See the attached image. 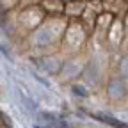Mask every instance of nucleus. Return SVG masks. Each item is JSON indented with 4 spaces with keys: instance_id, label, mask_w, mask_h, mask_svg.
I'll return each instance as SVG.
<instances>
[{
    "instance_id": "nucleus-14",
    "label": "nucleus",
    "mask_w": 128,
    "mask_h": 128,
    "mask_svg": "<svg viewBox=\"0 0 128 128\" xmlns=\"http://www.w3.org/2000/svg\"><path fill=\"white\" fill-rule=\"evenodd\" d=\"M102 2H103V4L107 6V4H112V2H116V0H102Z\"/></svg>"
},
{
    "instance_id": "nucleus-3",
    "label": "nucleus",
    "mask_w": 128,
    "mask_h": 128,
    "mask_svg": "<svg viewBox=\"0 0 128 128\" xmlns=\"http://www.w3.org/2000/svg\"><path fill=\"white\" fill-rule=\"evenodd\" d=\"M46 12L41 6L38 7H28V9H18L12 11V20H14V27L20 32H23L25 36L32 34L36 28H39L43 25V22L46 20Z\"/></svg>"
},
{
    "instance_id": "nucleus-12",
    "label": "nucleus",
    "mask_w": 128,
    "mask_h": 128,
    "mask_svg": "<svg viewBox=\"0 0 128 128\" xmlns=\"http://www.w3.org/2000/svg\"><path fill=\"white\" fill-rule=\"evenodd\" d=\"M87 7H89L91 11H94L98 16L105 12V4L102 2V0H91V2H87Z\"/></svg>"
},
{
    "instance_id": "nucleus-8",
    "label": "nucleus",
    "mask_w": 128,
    "mask_h": 128,
    "mask_svg": "<svg viewBox=\"0 0 128 128\" xmlns=\"http://www.w3.org/2000/svg\"><path fill=\"white\" fill-rule=\"evenodd\" d=\"M96 22H98V14L87 7V9H86V12L82 14V18H80V23L84 25V28L87 30V34H89V36H92V34H94Z\"/></svg>"
},
{
    "instance_id": "nucleus-7",
    "label": "nucleus",
    "mask_w": 128,
    "mask_h": 128,
    "mask_svg": "<svg viewBox=\"0 0 128 128\" xmlns=\"http://www.w3.org/2000/svg\"><path fill=\"white\" fill-rule=\"evenodd\" d=\"M41 7L44 9V12L48 16H62L66 4H64L62 0H43Z\"/></svg>"
},
{
    "instance_id": "nucleus-6",
    "label": "nucleus",
    "mask_w": 128,
    "mask_h": 128,
    "mask_svg": "<svg viewBox=\"0 0 128 128\" xmlns=\"http://www.w3.org/2000/svg\"><path fill=\"white\" fill-rule=\"evenodd\" d=\"M86 9H87V2H84V0H71L64 7V16L70 20H80L82 14L86 12Z\"/></svg>"
},
{
    "instance_id": "nucleus-4",
    "label": "nucleus",
    "mask_w": 128,
    "mask_h": 128,
    "mask_svg": "<svg viewBox=\"0 0 128 128\" xmlns=\"http://www.w3.org/2000/svg\"><path fill=\"white\" fill-rule=\"evenodd\" d=\"M116 16L110 14V12H103L98 16V22H96V28H94V34L91 36L96 43L100 44H107V38H108V32H110V27L114 23Z\"/></svg>"
},
{
    "instance_id": "nucleus-9",
    "label": "nucleus",
    "mask_w": 128,
    "mask_h": 128,
    "mask_svg": "<svg viewBox=\"0 0 128 128\" xmlns=\"http://www.w3.org/2000/svg\"><path fill=\"white\" fill-rule=\"evenodd\" d=\"M123 91H124V78L121 76L119 80H114L110 78L107 82V94L110 98H118V96H123Z\"/></svg>"
},
{
    "instance_id": "nucleus-10",
    "label": "nucleus",
    "mask_w": 128,
    "mask_h": 128,
    "mask_svg": "<svg viewBox=\"0 0 128 128\" xmlns=\"http://www.w3.org/2000/svg\"><path fill=\"white\" fill-rule=\"evenodd\" d=\"M94 118L103 121V123H107V124H110V126H114V128H128V124H124L123 121L112 118V116H107V114H94Z\"/></svg>"
},
{
    "instance_id": "nucleus-1",
    "label": "nucleus",
    "mask_w": 128,
    "mask_h": 128,
    "mask_svg": "<svg viewBox=\"0 0 128 128\" xmlns=\"http://www.w3.org/2000/svg\"><path fill=\"white\" fill-rule=\"evenodd\" d=\"M70 25V18L66 16H46V20L39 28L27 36V44L32 52H36L39 57L60 52V43Z\"/></svg>"
},
{
    "instance_id": "nucleus-16",
    "label": "nucleus",
    "mask_w": 128,
    "mask_h": 128,
    "mask_svg": "<svg viewBox=\"0 0 128 128\" xmlns=\"http://www.w3.org/2000/svg\"><path fill=\"white\" fill-rule=\"evenodd\" d=\"M84 2H91V0H84Z\"/></svg>"
},
{
    "instance_id": "nucleus-2",
    "label": "nucleus",
    "mask_w": 128,
    "mask_h": 128,
    "mask_svg": "<svg viewBox=\"0 0 128 128\" xmlns=\"http://www.w3.org/2000/svg\"><path fill=\"white\" fill-rule=\"evenodd\" d=\"M89 34L84 28V25L80 23V20H70V25L64 32V38L60 43V54L64 57H75L80 55V52L86 48L89 41Z\"/></svg>"
},
{
    "instance_id": "nucleus-5",
    "label": "nucleus",
    "mask_w": 128,
    "mask_h": 128,
    "mask_svg": "<svg viewBox=\"0 0 128 128\" xmlns=\"http://www.w3.org/2000/svg\"><path fill=\"white\" fill-rule=\"evenodd\" d=\"M123 43H124V20L116 18L114 23H112V27H110L107 44L112 46V48H123Z\"/></svg>"
},
{
    "instance_id": "nucleus-17",
    "label": "nucleus",
    "mask_w": 128,
    "mask_h": 128,
    "mask_svg": "<svg viewBox=\"0 0 128 128\" xmlns=\"http://www.w3.org/2000/svg\"><path fill=\"white\" fill-rule=\"evenodd\" d=\"M124 2H128V0H124Z\"/></svg>"
},
{
    "instance_id": "nucleus-15",
    "label": "nucleus",
    "mask_w": 128,
    "mask_h": 128,
    "mask_svg": "<svg viewBox=\"0 0 128 128\" xmlns=\"http://www.w3.org/2000/svg\"><path fill=\"white\" fill-rule=\"evenodd\" d=\"M62 2H64V4H68V2H71V0H62Z\"/></svg>"
},
{
    "instance_id": "nucleus-11",
    "label": "nucleus",
    "mask_w": 128,
    "mask_h": 128,
    "mask_svg": "<svg viewBox=\"0 0 128 128\" xmlns=\"http://www.w3.org/2000/svg\"><path fill=\"white\" fill-rule=\"evenodd\" d=\"M0 6H2V12H12L18 11L20 0H0Z\"/></svg>"
},
{
    "instance_id": "nucleus-13",
    "label": "nucleus",
    "mask_w": 128,
    "mask_h": 128,
    "mask_svg": "<svg viewBox=\"0 0 128 128\" xmlns=\"http://www.w3.org/2000/svg\"><path fill=\"white\" fill-rule=\"evenodd\" d=\"M43 4V0H20L18 9H28V7H38Z\"/></svg>"
}]
</instances>
